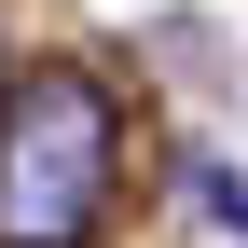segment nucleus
Listing matches in <instances>:
<instances>
[{"label":"nucleus","mask_w":248,"mask_h":248,"mask_svg":"<svg viewBox=\"0 0 248 248\" xmlns=\"http://www.w3.org/2000/svg\"><path fill=\"white\" fill-rule=\"evenodd\" d=\"M110 207V97L83 69H28L0 97V248H83Z\"/></svg>","instance_id":"1"}]
</instances>
